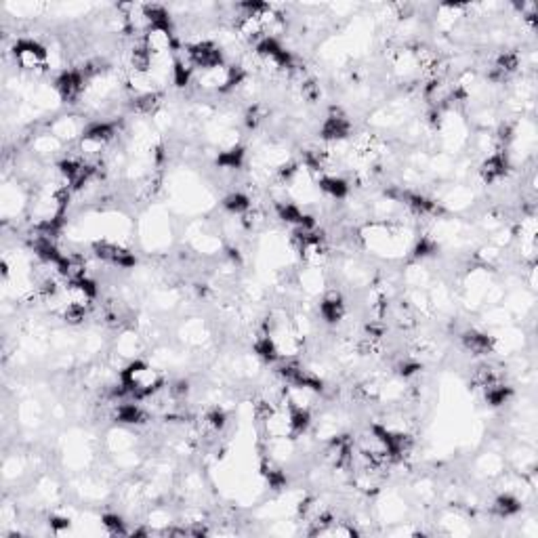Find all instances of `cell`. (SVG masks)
I'll use <instances>...</instances> for the list:
<instances>
[{
  "instance_id": "10",
  "label": "cell",
  "mask_w": 538,
  "mask_h": 538,
  "mask_svg": "<svg viewBox=\"0 0 538 538\" xmlns=\"http://www.w3.org/2000/svg\"><path fill=\"white\" fill-rule=\"evenodd\" d=\"M317 187H319V191H324L333 200H343L349 193L347 181L337 177V175H322V177H317Z\"/></svg>"
},
{
  "instance_id": "7",
  "label": "cell",
  "mask_w": 538,
  "mask_h": 538,
  "mask_svg": "<svg viewBox=\"0 0 538 538\" xmlns=\"http://www.w3.org/2000/svg\"><path fill=\"white\" fill-rule=\"evenodd\" d=\"M480 173H482V179H484L486 183H496V181L505 179L507 173H509V158H507V152H505V150H498V152H494V154H488V158L484 160Z\"/></svg>"
},
{
  "instance_id": "9",
  "label": "cell",
  "mask_w": 538,
  "mask_h": 538,
  "mask_svg": "<svg viewBox=\"0 0 538 538\" xmlns=\"http://www.w3.org/2000/svg\"><path fill=\"white\" fill-rule=\"evenodd\" d=\"M319 315L324 317L329 324H337L345 315V303L339 292H329L319 303Z\"/></svg>"
},
{
  "instance_id": "8",
  "label": "cell",
  "mask_w": 538,
  "mask_h": 538,
  "mask_svg": "<svg viewBox=\"0 0 538 538\" xmlns=\"http://www.w3.org/2000/svg\"><path fill=\"white\" fill-rule=\"evenodd\" d=\"M461 343L473 356H490L494 351V339L484 335V333H477V331L463 333L461 335Z\"/></svg>"
},
{
  "instance_id": "19",
  "label": "cell",
  "mask_w": 538,
  "mask_h": 538,
  "mask_svg": "<svg viewBox=\"0 0 538 538\" xmlns=\"http://www.w3.org/2000/svg\"><path fill=\"white\" fill-rule=\"evenodd\" d=\"M49 523H51V530H53V532H61V530L70 528V519H65V517H51Z\"/></svg>"
},
{
  "instance_id": "3",
  "label": "cell",
  "mask_w": 538,
  "mask_h": 538,
  "mask_svg": "<svg viewBox=\"0 0 538 538\" xmlns=\"http://www.w3.org/2000/svg\"><path fill=\"white\" fill-rule=\"evenodd\" d=\"M187 59L193 68V72H204L223 65V51L219 45H214L212 40H198L185 47Z\"/></svg>"
},
{
  "instance_id": "12",
  "label": "cell",
  "mask_w": 538,
  "mask_h": 538,
  "mask_svg": "<svg viewBox=\"0 0 538 538\" xmlns=\"http://www.w3.org/2000/svg\"><path fill=\"white\" fill-rule=\"evenodd\" d=\"M255 354L263 362H267V364H274V362L280 360V349H278V345H276L271 335H263V337H259L255 341Z\"/></svg>"
},
{
  "instance_id": "6",
  "label": "cell",
  "mask_w": 538,
  "mask_h": 538,
  "mask_svg": "<svg viewBox=\"0 0 538 538\" xmlns=\"http://www.w3.org/2000/svg\"><path fill=\"white\" fill-rule=\"evenodd\" d=\"M84 82H86V78H84V74H82L80 70H68V72H63V74L57 76V80H55V90H57V95L61 97V101H65V103H76L78 97H80L82 90H84Z\"/></svg>"
},
{
  "instance_id": "15",
  "label": "cell",
  "mask_w": 538,
  "mask_h": 538,
  "mask_svg": "<svg viewBox=\"0 0 538 538\" xmlns=\"http://www.w3.org/2000/svg\"><path fill=\"white\" fill-rule=\"evenodd\" d=\"M519 509H521V503L511 494H500L494 500V513L500 517H511V515L519 513Z\"/></svg>"
},
{
  "instance_id": "14",
  "label": "cell",
  "mask_w": 538,
  "mask_h": 538,
  "mask_svg": "<svg viewBox=\"0 0 538 538\" xmlns=\"http://www.w3.org/2000/svg\"><path fill=\"white\" fill-rule=\"evenodd\" d=\"M217 164H219L221 168H228V171L242 168V164H244V150L234 145V148H230V150L221 152V154H219V158H217Z\"/></svg>"
},
{
  "instance_id": "4",
  "label": "cell",
  "mask_w": 538,
  "mask_h": 538,
  "mask_svg": "<svg viewBox=\"0 0 538 538\" xmlns=\"http://www.w3.org/2000/svg\"><path fill=\"white\" fill-rule=\"evenodd\" d=\"M349 133H351V122L347 120L345 112L341 107H331L329 116L324 118V125L319 129V137L329 143H339L347 139Z\"/></svg>"
},
{
  "instance_id": "13",
  "label": "cell",
  "mask_w": 538,
  "mask_h": 538,
  "mask_svg": "<svg viewBox=\"0 0 538 538\" xmlns=\"http://www.w3.org/2000/svg\"><path fill=\"white\" fill-rule=\"evenodd\" d=\"M288 416H290V432H292V436L307 434V429L311 427L309 408H288Z\"/></svg>"
},
{
  "instance_id": "16",
  "label": "cell",
  "mask_w": 538,
  "mask_h": 538,
  "mask_svg": "<svg viewBox=\"0 0 538 538\" xmlns=\"http://www.w3.org/2000/svg\"><path fill=\"white\" fill-rule=\"evenodd\" d=\"M103 528L110 532L112 536H125V534H131V530H127V521L120 517V515H103L101 519Z\"/></svg>"
},
{
  "instance_id": "17",
  "label": "cell",
  "mask_w": 538,
  "mask_h": 538,
  "mask_svg": "<svg viewBox=\"0 0 538 538\" xmlns=\"http://www.w3.org/2000/svg\"><path fill=\"white\" fill-rule=\"evenodd\" d=\"M204 425L210 429V432L219 434V432H223L226 425H228V416H226V412H223V410L212 408V410L204 416Z\"/></svg>"
},
{
  "instance_id": "18",
  "label": "cell",
  "mask_w": 538,
  "mask_h": 538,
  "mask_svg": "<svg viewBox=\"0 0 538 538\" xmlns=\"http://www.w3.org/2000/svg\"><path fill=\"white\" fill-rule=\"evenodd\" d=\"M436 253H438V244H436L432 238H427V236H422V238L416 242V246H414V257H416V259L432 257V255H436Z\"/></svg>"
},
{
  "instance_id": "2",
  "label": "cell",
  "mask_w": 538,
  "mask_h": 538,
  "mask_svg": "<svg viewBox=\"0 0 538 538\" xmlns=\"http://www.w3.org/2000/svg\"><path fill=\"white\" fill-rule=\"evenodd\" d=\"M13 59L26 72H45L47 68H51V53L40 42L28 38L15 42Z\"/></svg>"
},
{
  "instance_id": "5",
  "label": "cell",
  "mask_w": 538,
  "mask_h": 538,
  "mask_svg": "<svg viewBox=\"0 0 538 538\" xmlns=\"http://www.w3.org/2000/svg\"><path fill=\"white\" fill-rule=\"evenodd\" d=\"M95 257L112 267H120V269H129L137 263L135 255L114 242H97L95 244Z\"/></svg>"
},
{
  "instance_id": "1",
  "label": "cell",
  "mask_w": 538,
  "mask_h": 538,
  "mask_svg": "<svg viewBox=\"0 0 538 538\" xmlns=\"http://www.w3.org/2000/svg\"><path fill=\"white\" fill-rule=\"evenodd\" d=\"M120 383L131 391L133 399H145L164 389V377L141 360L131 362L120 372Z\"/></svg>"
},
{
  "instance_id": "11",
  "label": "cell",
  "mask_w": 538,
  "mask_h": 538,
  "mask_svg": "<svg viewBox=\"0 0 538 538\" xmlns=\"http://www.w3.org/2000/svg\"><path fill=\"white\" fill-rule=\"evenodd\" d=\"M223 208L234 214V217H242V214H246L251 208H253V202L246 193L242 191H232L226 200H223Z\"/></svg>"
}]
</instances>
